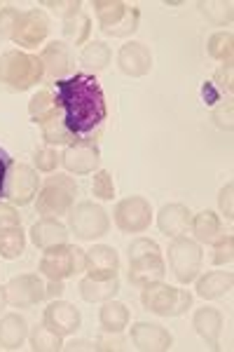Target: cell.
Wrapping results in <instances>:
<instances>
[{"label":"cell","instance_id":"cell-6","mask_svg":"<svg viewBox=\"0 0 234 352\" xmlns=\"http://www.w3.org/2000/svg\"><path fill=\"white\" fill-rule=\"evenodd\" d=\"M84 270V254L82 249L73 244H56V247L45 249L40 258V272L49 280H66Z\"/></svg>","mask_w":234,"mask_h":352},{"label":"cell","instance_id":"cell-26","mask_svg":"<svg viewBox=\"0 0 234 352\" xmlns=\"http://www.w3.org/2000/svg\"><path fill=\"white\" fill-rule=\"evenodd\" d=\"M195 324L197 333L207 340L209 345H218V338H220V331H222V315L215 308H202L195 312Z\"/></svg>","mask_w":234,"mask_h":352},{"label":"cell","instance_id":"cell-31","mask_svg":"<svg viewBox=\"0 0 234 352\" xmlns=\"http://www.w3.org/2000/svg\"><path fill=\"white\" fill-rule=\"evenodd\" d=\"M31 348L36 352H54L64 348V340H61L59 333L49 331L45 324H40L31 333Z\"/></svg>","mask_w":234,"mask_h":352},{"label":"cell","instance_id":"cell-11","mask_svg":"<svg viewBox=\"0 0 234 352\" xmlns=\"http://www.w3.org/2000/svg\"><path fill=\"white\" fill-rule=\"evenodd\" d=\"M43 324L49 329V331L59 333L61 338L75 333L80 324H82V315L75 305L66 303V300H52V303L45 308L43 315Z\"/></svg>","mask_w":234,"mask_h":352},{"label":"cell","instance_id":"cell-25","mask_svg":"<svg viewBox=\"0 0 234 352\" xmlns=\"http://www.w3.org/2000/svg\"><path fill=\"white\" fill-rule=\"evenodd\" d=\"M26 333H28V327H26L24 317L10 312V315H5L3 320H0V348H5V350L19 348V345L24 343Z\"/></svg>","mask_w":234,"mask_h":352},{"label":"cell","instance_id":"cell-35","mask_svg":"<svg viewBox=\"0 0 234 352\" xmlns=\"http://www.w3.org/2000/svg\"><path fill=\"white\" fill-rule=\"evenodd\" d=\"M54 106H56V99L52 96V92H47V89H43V92H38V94L31 99V104H28V111H31L33 122H38L43 116H47V113L52 111Z\"/></svg>","mask_w":234,"mask_h":352},{"label":"cell","instance_id":"cell-49","mask_svg":"<svg viewBox=\"0 0 234 352\" xmlns=\"http://www.w3.org/2000/svg\"><path fill=\"white\" fill-rule=\"evenodd\" d=\"M5 303H8V289L0 287V310L5 308Z\"/></svg>","mask_w":234,"mask_h":352},{"label":"cell","instance_id":"cell-5","mask_svg":"<svg viewBox=\"0 0 234 352\" xmlns=\"http://www.w3.org/2000/svg\"><path fill=\"white\" fill-rule=\"evenodd\" d=\"M96 19L101 24V31L108 36L124 38L139 28V16L141 12L136 8H129L127 3H110V0H96L94 3Z\"/></svg>","mask_w":234,"mask_h":352},{"label":"cell","instance_id":"cell-18","mask_svg":"<svg viewBox=\"0 0 234 352\" xmlns=\"http://www.w3.org/2000/svg\"><path fill=\"white\" fill-rule=\"evenodd\" d=\"M131 343L139 350H171V333L159 324H150V322H136L131 327Z\"/></svg>","mask_w":234,"mask_h":352},{"label":"cell","instance_id":"cell-42","mask_svg":"<svg viewBox=\"0 0 234 352\" xmlns=\"http://www.w3.org/2000/svg\"><path fill=\"white\" fill-rule=\"evenodd\" d=\"M47 8H52L56 14L59 16H64V19H68V16H73V14H78V12H82V5L78 3H47Z\"/></svg>","mask_w":234,"mask_h":352},{"label":"cell","instance_id":"cell-28","mask_svg":"<svg viewBox=\"0 0 234 352\" xmlns=\"http://www.w3.org/2000/svg\"><path fill=\"white\" fill-rule=\"evenodd\" d=\"M192 223V232L199 242L204 244H213L220 237V219L215 217L213 212H202L197 214L195 219L190 221Z\"/></svg>","mask_w":234,"mask_h":352},{"label":"cell","instance_id":"cell-16","mask_svg":"<svg viewBox=\"0 0 234 352\" xmlns=\"http://www.w3.org/2000/svg\"><path fill=\"white\" fill-rule=\"evenodd\" d=\"M84 270L94 280H108V277H117L119 270V256L113 247L106 244H96L84 254Z\"/></svg>","mask_w":234,"mask_h":352},{"label":"cell","instance_id":"cell-37","mask_svg":"<svg viewBox=\"0 0 234 352\" xmlns=\"http://www.w3.org/2000/svg\"><path fill=\"white\" fill-rule=\"evenodd\" d=\"M19 16H21V12L14 8L0 10V41L14 36V28H16V24H19Z\"/></svg>","mask_w":234,"mask_h":352},{"label":"cell","instance_id":"cell-33","mask_svg":"<svg viewBox=\"0 0 234 352\" xmlns=\"http://www.w3.org/2000/svg\"><path fill=\"white\" fill-rule=\"evenodd\" d=\"M64 33L68 38H73L75 45H82L84 38L89 36V16L84 12H78V14L68 16L66 26H64Z\"/></svg>","mask_w":234,"mask_h":352},{"label":"cell","instance_id":"cell-29","mask_svg":"<svg viewBox=\"0 0 234 352\" xmlns=\"http://www.w3.org/2000/svg\"><path fill=\"white\" fill-rule=\"evenodd\" d=\"M80 61L84 66L91 68V71H104V68L110 64V50H108L106 43H99V41H91L82 47L80 52Z\"/></svg>","mask_w":234,"mask_h":352},{"label":"cell","instance_id":"cell-38","mask_svg":"<svg viewBox=\"0 0 234 352\" xmlns=\"http://www.w3.org/2000/svg\"><path fill=\"white\" fill-rule=\"evenodd\" d=\"M232 256H234V237L232 235L220 237V240L215 242V249H213V256H211V261H213L215 265H225V263H230Z\"/></svg>","mask_w":234,"mask_h":352},{"label":"cell","instance_id":"cell-40","mask_svg":"<svg viewBox=\"0 0 234 352\" xmlns=\"http://www.w3.org/2000/svg\"><path fill=\"white\" fill-rule=\"evenodd\" d=\"M155 252H162L159 244L155 240H148V237H139L129 244V258H136V256H143V254H155Z\"/></svg>","mask_w":234,"mask_h":352},{"label":"cell","instance_id":"cell-14","mask_svg":"<svg viewBox=\"0 0 234 352\" xmlns=\"http://www.w3.org/2000/svg\"><path fill=\"white\" fill-rule=\"evenodd\" d=\"M61 162H64V167L73 174H91L99 167L101 153L96 148V144H91L87 139H80L75 144L66 146L64 155H61Z\"/></svg>","mask_w":234,"mask_h":352},{"label":"cell","instance_id":"cell-34","mask_svg":"<svg viewBox=\"0 0 234 352\" xmlns=\"http://www.w3.org/2000/svg\"><path fill=\"white\" fill-rule=\"evenodd\" d=\"M202 12L207 14L209 21H213L215 26H225L232 19V3H199Z\"/></svg>","mask_w":234,"mask_h":352},{"label":"cell","instance_id":"cell-45","mask_svg":"<svg viewBox=\"0 0 234 352\" xmlns=\"http://www.w3.org/2000/svg\"><path fill=\"white\" fill-rule=\"evenodd\" d=\"M232 192H234V186L227 184L225 188L220 190V197H218L220 209H222V214H225V219H232Z\"/></svg>","mask_w":234,"mask_h":352},{"label":"cell","instance_id":"cell-36","mask_svg":"<svg viewBox=\"0 0 234 352\" xmlns=\"http://www.w3.org/2000/svg\"><path fill=\"white\" fill-rule=\"evenodd\" d=\"M91 190H94L96 197H101V200H113V195H115V186H113V179L108 172H96L94 174V184H91Z\"/></svg>","mask_w":234,"mask_h":352},{"label":"cell","instance_id":"cell-13","mask_svg":"<svg viewBox=\"0 0 234 352\" xmlns=\"http://www.w3.org/2000/svg\"><path fill=\"white\" fill-rule=\"evenodd\" d=\"M47 33H49L47 14L43 10H28V12H21L12 41L19 43L21 47H38L47 38Z\"/></svg>","mask_w":234,"mask_h":352},{"label":"cell","instance_id":"cell-17","mask_svg":"<svg viewBox=\"0 0 234 352\" xmlns=\"http://www.w3.org/2000/svg\"><path fill=\"white\" fill-rule=\"evenodd\" d=\"M117 64L122 68V73H127L131 78H141L152 68V54L143 43L131 41L122 45V50L117 54Z\"/></svg>","mask_w":234,"mask_h":352},{"label":"cell","instance_id":"cell-4","mask_svg":"<svg viewBox=\"0 0 234 352\" xmlns=\"http://www.w3.org/2000/svg\"><path fill=\"white\" fill-rule=\"evenodd\" d=\"M75 192L78 186L71 176H49L43 184V188L38 192V214L43 217H61V214H68L75 202Z\"/></svg>","mask_w":234,"mask_h":352},{"label":"cell","instance_id":"cell-10","mask_svg":"<svg viewBox=\"0 0 234 352\" xmlns=\"http://www.w3.org/2000/svg\"><path fill=\"white\" fill-rule=\"evenodd\" d=\"M38 192V174L36 169H31L28 164H14L10 167L8 181H5V195L10 202L24 207L33 200V195Z\"/></svg>","mask_w":234,"mask_h":352},{"label":"cell","instance_id":"cell-9","mask_svg":"<svg viewBox=\"0 0 234 352\" xmlns=\"http://www.w3.org/2000/svg\"><path fill=\"white\" fill-rule=\"evenodd\" d=\"M150 219L152 209L145 197H127L115 207V223L122 232H143L150 226Z\"/></svg>","mask_w":234,"mask_h":352},{"label":"cell","instance_id":"cell-15","mask_svg":"<svg viewBox=\"0 0 234 352\" xmlns=\"http://www.w3.org/2000/svg\"><path fill=\"white\" fill-rule=\"evenodd\" d=\"M164 272H167V268H164V261L159 252L129 258V282L139 289L152 285V282H162Z\"/></svg>","mask_w":234,"mask_h":352},{"label":"cell","instance_id":"cell-43","mask_svg":"<svg viewBox=\"0 0 234 352\" xmlns=\"http://www.w3.org/2000/svg\"><path fill=\"white\" fill-rule=\"evenodd\" d=\"M213 120L220 124V127L225 129H232V104L227 101V104L218 106V109L213 111Z\"/></svg>","mask_w":234,"mask_h":352},{"label":"cell","instance_id":"cell-21","mask_svg":"<svg viewBox=\"0 0 234 352\" xmlns=\"http://www.w3.org/2000/svg\"><path fill=\"white\" fill-rule=\"evenodd\" d=\"M38 124H40V129H43V139L47 141L49 146H61V144L68 146L75 139V136L68 132V127L64 122V111H61L59 104H56L47 116L40 118Z\"/></svg>","mask_w":234,"mask_h":352},{"label":"cell","instance_id":"cell-1","mask_svg":"<svg viewBox=\"0 0 234 352\" xmlns=\"http://www.w3.org/2000/svg\"><path fill=\"white\" fill-rule=\"evenodd\" d=\"M56 104L64 111V122L75 139H87L99 132L106 120L104 89L89 73L56 80Z\"/></svg>","mask_w":234,"mask_h":352},{"label":"cell","instance_id":"cell-48","mask_svg":"<svg viewBox=\"0 0 234 352\" xmlns=\"http://www.w3.org/2000/svg\"><path fill=\"white\" fill-rule=\"evenodd\" d=\"M68 348L71 350H94V345L87 343V340H73V343H68Z\"/></svg>","mask_w":234,"mask_h":352},{"label":"cell","instance_id":"cell-44","mask_svg":"<svg viewBox=\"0 0 234 352\" xmlns=\"http://www.w3.org/2000/svg\"><path fill=\"white\" fill-rule=\"evenodd\" d=\"M10 167H12V157L5 148H0V197L5 195V181H8Z\"/></svg>","mask_w":234,"mask_h":352},{"label":"cell","instance_id":"cell-20","mask_svg":"<svg viewBox=\"0 0 234 352\" xmlns=\"http://www.w3.org/2000/svg\"><path fill=\"white\" fill-rule=\"evenodd\" d=\"M31 240L38 249H49V247H56V244H66L68 228L64 223H59L56 219L45 217V219H40L38 223H33Z\"/></svg>","mask_w":234,"mask_h":352},{"label":"cell","instance_id":"cell-39","mask_svg":"<svg viewBox=\"0 0 234 352\" xmlns=\"http://www.w3.org/2000/svg\"><path fill=\"white\" fill-rule=\"evenodd\" d=\"M36 167L40 172H54L56 164H59V155H56L54 148H49V146H45V148H38L36 151Z\"/></svg>","mask_w":234,"mask_h":352},{"label":"cell","instance_id":"cell-22","mask_svg":"<svg viewBox=\"0 0 234 352\" xmlns=\"http://www.w3.org/2000/svg\"><path fill=\"white\" fill-rule=\"evenodd\" d=\"M157 226L167 237H180L190 226V209L185 204H164L157 217Z\"/></svg>","mask_w":234,"mask_h":352},{"label":"cell","instance_id":"cell-32","mask_svg":"<svg viewBox=\"0 0 234 352\" xmlns=\"http://www.w3.org/2000/svg\"><path fill=\"white\" fill-rule=\"evenodd\" d=\"M209 54L213 56V59L222 61V64H232V33L220 31V33H215V36H211Z\"/></svg>","mask_w":234,"mask_h":352},{"label":"cell","instance_id":"cell-27","mask_svg":"<svg viewBox=\"0 0 234 352\" xmlns=\"http://www.w3.org/2000/svg\"><path fill=\"white\" fill-rule=\"evenodd\" d=\"M101 329L106 333H122L129 324V310L119 300H106V305L99 312Z\"/></svg>","mask_w":234,"mask_h":352},{"label":"cell","instance_id":"cell-19","mask_svg":"<svg viewBox=\"0 0 234 352\" xmlns=\"http://www.w3.org/2000/svg\"><path fill=\"white\" fill-rule=\"evenodd\" d=\"M38 59L43 64L45 73L49 78H56V80H64L68 73L73 71V54L66 43H49Z\"/></svg>","mask_w":234,"mask_h":352},{"label":"cell","instance_id":"cell-46","mask_svg":"<svg viewBox=\"0 0 234 352\" xmlns=\"http://www.w3.org/2000/svg\"><path fill=\"white\" fill-rule=\"evenodd\" d=\"M124 340L122 338H99L94 343V350H122Z\"/></svg>","mask_w":234,"mask_h":352},{"label":"cell","instance_id":"cell-30","mask_svg":"<svg viewBox=\"0 0 234 352\" xmlns=\"http://www.w3.org/2000/svg\"><path fill=\"white\" fill-rule=\"evenodd\" d=\"M24 232H21V226H14V228L0 230V256L12 261L19 258L24 254Z\"/></svg>","mask_w":234,"mask_h":352},{"label":"cell","instance_id":"cell-41","mask_svg":"<svg viewBox=\"0 0 234 352\" xmlns=\"http://www.w3.org/2000/svg\"><path fill=\"white\" fill-rule=\"evenodd\" d=\"M14 226H21L19 221V214L12 204H5L0 202V230H8V228H14Z\"/></svg>","mask_w":234,"mask_h":352},{"label":"cell","instance_id":"cell-3","mask_svg":"<svg viewBox=\"0 0 234 352\" xmlns=\"http://www.w3.org/2000/svg\"><path fill=\"white\" fill-rule=\"evenodd\" d=\"M143 308L155 312L159 317H178L192 305V294L185 289H176L162 282H152V285L143 287Z\"/></svg>","mask_w":234,"mask_h":352},{"label":"cell","instance_id":"cell-24","mask_svg":"<svg viewBox=\"0 0 234 352\" xmlns=\"http://www.w3.org/2000/svg\"><path fill=\"white\" fill-rule=\"evenodd\" d=\"M232 272L230 270H213V272H207V275L202 277V280L197 282V294L202 298H220L225 296L227 292L232 289Z\"/></svg>","mask_w":234,"mask_h":352},{"label":"cell","instance_id":"cell-8","mask_svg":"<svg viewBox=\"0 0 234 352\" xmlns=\"http://www.w3.org/2000/svg\"><path fill=\"white\" fill-rule=\"evenodd\" d=\"M68 223L78 240H96V237H104L110 228L108 212L94 202H80L68 217Z\"/></svg>","mask_w":234,"mask_h":352},{"label":"cell","instance_id":"cell-47","mask_svg":"<svg viewBox=\"0 0 234 352\" xmlns=\"http://www.w3.org/2000/svg\"><path fill=\"white\" fill-rule=\"evenodd\" d=\"M45 289H47V296H56V298H59L61 296V294H64V280H52V282H49V287H45Z\"/></svg>","mask_w":234,"mask_h":352},{"label":"cell","instance_id":"cell-7","mask_svg":"<svg viewBox=\"0 0 234 352\" xmlns=\"http://www.w3.org/2000/svg\"><path fill=\"white\" fill-rule=\"evenodd\" d=\"M169 265L180 285H190L202 268V249L195 240L174 237L169 244Z\"/></svg>","mask_w":234,"mask_h":352},{"label":"cell","instance_id":"cell-12","mask_svg":"<svg viewBox=\"0 0 234 352\" xmlns=\"http://www.w3.org/2000/svg\"><path fill=\"white\" fill-rule=\"evenodd\" d=\"M5 289H8V303L14 305V308H31V305H38L47 296V289H45L38 275L12 277Z\"/></svg>","mask_w":234,"mask_h":352},{"label":"cell","instance_id":"cell-2","mask_svg":"<svg viewBox=\"0 0 234 352\" xmlns=\"http://www.w3.org/2000/svg\"><path fill=\"white\" fill-rule=\"evenodd\" d=\"M43 73H45L43 64L33 54L10 50V52L0 56V82L8 85L10 89H16V92L31 89L33 85L40 82Z\"/></svg>","mask_w":234,"mask_h":352},{"label":"cell","instance_id":"cell-23","mask_svg":"<svg viewBox=\"0 0 234 352\" xmlns=\"http://www.w3.org/2000/svg\"><path fill=\"white\" fill-rule=\"evenodd\" d=\"M119 292V280L117 277H108V280H94V277H84L80 282V296L87 303H101V300L115 298Z\"/></svg>","mask_w":234,"mask_h":352}]
</instances>
